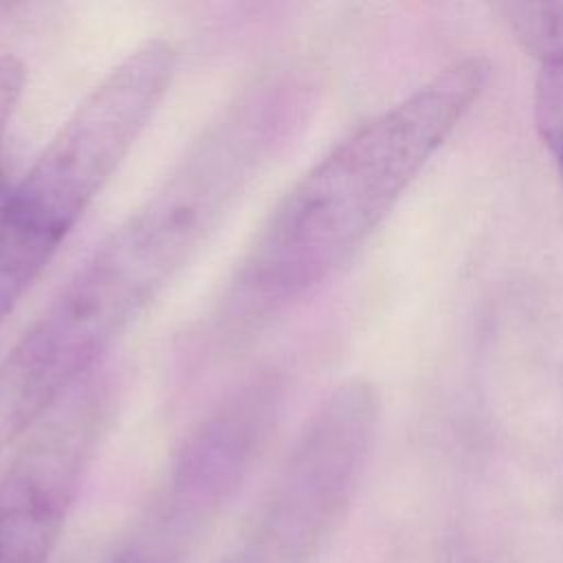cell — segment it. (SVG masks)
Instances as JSON below:
<instances>
[{"mask_svg":"<svg viewBox=\"0 0 563 563\" xmlns=\"http://www.w3.org/2000/svg\"><path fill=\"white\" fill-rule=\"evenodd\" d=\"M310 110V86L282 70L251 81L218 110L0 361V451L103 365L249 187L301 134Z\"/></svg>","mask_w":563,"mask_h":563,"instance_id":"1","label":"cell"},{"mask_svg":"<svg viewBox=\"0 0 563 563\" xmlns=\"http://www.w3.org/2000/svg\"><path fill=\"white\" fill-rule=\"evenodd\" d=\"M488 77L484 57L455 59L323 154L257 229L222 292L216 334L242 339L330 279L387 218Z\"/></svg>","mask_w":563,"mask_h":563,"instance_id":"2","label":"cell"},{"mask_svg":"<svg viewBox=\"0 0 563 563\" xmlns=\"http://www.w3.org/2000/svg\"><path fill=\"white\" fill-rule=\"evenodd\" d=\"M176 55L163 37L130 51L2 198L0 328L150 123L174 79Z\"/></svg>","mask_w":563,"mask_h":563,"instance_id":"3","label":"cell"},{"mask_svg":"<svg viewBox=\"0 0 563 563\" xmlns=\"http://www.w3.org/2000/svg\"><path fill=\"white\" fill-rule=\"evenodd\" d=\"M378 413L372 383L336 385L301 427L224 563H310L361 477Z\"/></svg>","mask_w":563,"mask_h":563,"instance_id":"4","label":"cell"},{"mask_svg":"<svg viewBox=\"0 0 563 563\" xmlns=\"http://www.w3.org/2000/svg\"><path fill=\"white\" fill-rule=\"evenodd\" d=\"M112 372L75 385L26 435L0 477V563H46L110 424Z\"/></svg>","mask_w":563,"mask_h":563,"instance_id":"5","label":"cell"},{"mask_svg":"<svg viewBox=\"0 0 563 563\" xmlns=\"http://www.w3.org/2000/svg\"><path fill=\"white\" fill-rule=\"evenodd\" d=\"M200 532L158 504H152L141 528L114 552L110 563H187Z\"/></svg>","mask_w":563,"mask_h":563,"instance_id":"6","label":"cell"},{"mask_svg":"<svg viewBox=\"0 0 563 563\" xmlns=\"http://www.w3.org/2000/svg\"><path fill=\"white\" fill-rule=\"evenodd\" d=\"M537 62L534 125L563 176V46Z\"/></svg>","mask_w":563,"mask_h":563,"instance_id":"7","label":"cell"},{"mask_svg":"<svg viewBox=\"0 0 563 563\" xmlns=\"http://www.w3.org/2000/svg\"><path fill=\"white\" fill-rule=\"evenodd\" d=\"M499 9L515 37L534 59L563 46L561 2H504Z\"/></svg>","mask_w":563,"mask_h":563,"instance_id":"8","label":"cell"}]
</instances>
